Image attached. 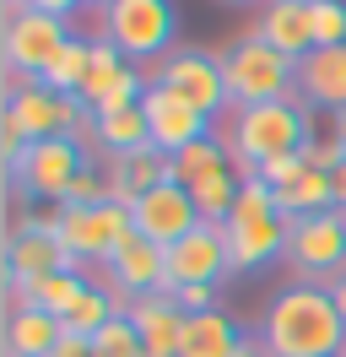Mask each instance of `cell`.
<instances>
[{"label":"cell","instance_id":"6da1fadb","mask_svg":"<svg viewBox=\"0 0 346 357\" xmlns=\"http://www.w3.org/2000/svg\"><path fill=\"white\" fill-rule=\"evenodd\" d=\"M265 352L271 357H336L346 352V325L330 287L319 282H287L265 303Z\"/></svg>","mask_w":346,"mask_h":357},{"label":"cell","instance_id":"7a4b0ae2","mask_svg":"<svg viewBox=\"0 0 346 357\" xmlns=\"http://www.w3.org/2000/svg\"><path fill=\"white\" fill-rule=\"evenodd\" d=\"M314 135H308V114L298 98H281V103H255V109H233L227 114V152H233L238 174L255 178L260 162L287 152H303Z\"/></svg>","mask_w":346,"mask_h":357},{"label":"cell","instance_id":"3957f363","mask_svg":"<svg viewBox=\"0 0 346 357\" xmlns=\"http://www.w3.org/2000/svg\"><path fill=\"white\" fill-rule=\"evenodd\" d=\"M287 233H292V222L276 211V190L260 184V178H243V195H238L233 217L222 222L233 271H260L276 255H287Z\"/></svg>","mask_w":346,"mask_h":357},{"label":"cell","instance_id":"277c9868","mask_svg":"<svg viewBox=\"0 0 346 357\" xmlns=\"http://www.w3.org/2000/svg\"><path fill=\"white\" fill-rule=\"evenodd\" d=\"M222 60V76H227V103L233 109H255V103H281L298 92V60H287L281 49H271L260 33L238 38Z\"/></svg>","mask_w":346,"mask_h":357},{"label":"cell","instance_id":"5b68a950","mask_svg":"<svg viewBox=\"0 0 346 357\" xmlns=\"http://www.w3.org/2000/svg\"><path fill=\"white\" fill-rule=\"evenodd\" d=\"M179 33V11L173 0H114L103 11V38L130 66H146V60H168V44Z\"/></svg>","mask_w":346,"mask_h":357},{"label":"cell","instance_id":"8992f818","mask_svg":"<svg viewBox=\"0 0 346 357\" xmlns=\"http://www.w3.org/2000/svg\"><path fill=\"white\" fill-rule=\"evenodd\" d=\"M54 233H60V244L70 249L76 260H103V266H108L114 249L135 233V217H130V206H119V201L60 206V211H54Z\"/></svg>","mask_w":346,"mask_h":357},{"label":"cell","instance_id":"52a82bcc","mask_svg":"<svg viewBox=\"0 0 346 357\" xmlns=\"http://www.w3.org/2000/svg\"><path fill=\"white\" fill-rule=\"evenodd\" d=\"M287 266L298 271V282L330 287L346 271V211H319V217L292 222V233H287Z\"/></svg>","mask_w":346,"mask_h":357},{"label":"cell","instance_id":"ba28073f","mask_svg":"<svg viewBox=\"0 0 346 357\" xmlns=\"http://www.w3.org/2000/svg\"><path fill=\"white\" fill-rule=\"evenodd\" d=\"M6 119L17 125L27 141H49V135H82L92 130V109L82 98H60L43 82H27V87H11L6 98Z\"/></svg>","mask_w":346,"mask_h":357},{"label":"cell","instance_id":"9c48e42d","mask_svg":"<svg viewBox=\"0 0 346 357\" xmlns=\"http://www.w3.org/2000/svg\"><path fill=\"white\" fill-rule=\"evenodd\" d=\"M86 168H92V162L82 157L76 135H49V141H33V146H27V157H22V168L11 174V184H17L22 195H33V201L60 206Z\"/></svg>","mask_w":346,"mask_h":357},{"label":"cell","instance_id":"30bf717a","mask_svg":"<svg viewBox=\"0 0 346 357\" xmlns=\"http://www.w3.org/2000/svg\"><path fill=\"white\" fill-rule=\"evenodd\" d=\"M151 87H168L179 103L200 109L206 119L227 109V76H222V60L206 54V49H173L168 60H157V82Z\"/></svg>","mask_w":346,"mask_h":357},{"label":"cell","instance_id":"8fae6325","mask_svg":"<svg viewBox=\"0 0 346 357\" xmlns=\"http://www.w3.org/2000/svg\"><path fill=\"white\" fill-rule=\"evenodd\" d=\"M49 271H82V260L60 244L54 217L11 227V238H6V282H11V292L38 282V276H49Z\"/></svg>","mask_w":346,"mask_h":357},{"label":"cell","instance_id":"7c38bea8","mask_svg":"<svg viewBox=\"0 0 346 357\" xmlns=\"http://www.w3.org/2000/svg\"><path fill=\"white\" fill-rule=\"evenodd\" d=\"M6 66L17 70V76H33L38 82L43 70L60 60V49L70 44V27H65V17H49V11H22L17 22H6Z\"/></svg>","mask_w":346,"mask_h":357},{"label":"cell","instance_id":"4fadbf2b","mask_svg":"<svg viewBox=\"0 0 346 357\" xmlns=\"http://www.w3.org/2000/svg\"><path fill=\"white\" fill-rule=\"evenodd\" d=\"M130 217H135V233L151 238L157 249H173L179 238H190L195 227H200V211H195L190 184H179V178H163L157 190H146L141 201L130 206Z\"/></svg>","mask_w":346,"mask_h":357},{"label":"cell","instance_id":"5bb4252c","mask_svg":"<svg viewBox=\"0 0 346 357\" xmlns=\"http://www.w3.org/2000/svg\"><path fill=\"white\" fill-rule=\"evenodd\" d=\"M233 276V260H227V238H222V227L200 222L190 238H179L168 249V298L179 287H222Z\"/></svg>","mask_w":346,"mask_h":357},{"label":"cell","instance_id":"9a60e30c","mask_svg":"<svg viewBox=\"0 0 346 357\" xmlns=\"http://www.w3.org/2000/svg\"><path fill=\"white\" fill-rule=\"evenodd\" d=\"M103 271H108V292H119L125 303H135V298H151V292L168 287V249H157L151 238L130 233Z\"/></svg>","mask_w":346,"mask_h":357},{"label":"cell","instance_id":"2e32d148","mask_svg":"<svg viewBox=\"0 0 346 357\" xmlns=\"http://www.w3.org/2000/svg\"><path fill=\"white\" fill-rule=\"evenodd\" d=\"M141 109H146V125H151V152H163V157H179L184 146L211 135V119L200 109H190V103H179L168 87H151L141 98Z\"/></svg>","mask_w":346,"mask_h":357},{"label":"cell","instance_id":"e0dca14e","mask_svg":"<svg viewBox=\"0 0 346 357\" xmlns=\"http://www.w3.org/2000/svg\"><path fill=\"white\" fill-rule=\"evenodd\" d=\"M298 92L324 114L346 109V44L336 49H314L298 60Z\"/></svg>","mask_w":346,"mask_h":357},{"label":"cell","instance_id":"ac0fdd59","mask_svg":"<svg viewBox=\"0 0 346 357\" xmlns=\"http://www.w3.org/2000/svg\"><path fill=\"white\" fill-rule=\"evenodd\" d=\"M260 38L271 49H281L287 60H303L314 54V17H308V0H271L260 11Z\"/></svg>","mask_w":346,"mask_h":357},{"label":"cell","instance_id":"d6986e66","mask_svg":"<svg viewBox=\"0 0 346 357\" xmlns=\"http://www.w3.org/2000/svg\"><path fill=\"white\" fill-rule=\"evenodd\" d=\"M130 319H135V331H141V347H146V357H179V331H184V309L173 303L168 292L135 298V303H130Z\"/></svg>","mask_w":346,"mask_h":357},{"label":"cell","instance_id":"ffe728a7","mask_svg":"<svg viewBox=\"0 0 346 357\" xmlns=\"http://www.w3.org/2000/svg\"><path fill=\"white\" fill-rule=\"evenodd\" d=\"M60 341H65V319L27 309V303H11V314H6V357H49Z\"/></svg>","mask_w":346,"mask_h":357},{"label":"cell","instance_id":"44dd1931","mask_svg":"<svg viewBox=\"0 0 346 357\" xmlns=\"http://www.w3.org/2000/svg\"><path fill=\"white\" fill-rule=\"evenodd\" d=\"M243 331L227 309H206V314H184L179 331V357H233Z\"/></svg>","mask_w":346,"mask_h":357},{"label":"cell","instance_id":"7402d4cb","mask_svg":"<svg viewBox=\"0 0 346 357\" xmlns=\"http://www.w3.org/2000/svg\"><path fill=\"white\" fill-rule=\"evenodd\" d=\"M168 178V157L163 152H135V157H114L108 162V201L135 206L146 190H157Z\"/></svg>","mask_w":346,"mask_h":357},{"label":"cell","instance_id":"603a6c76","mask_svg":"<svg viewBox=\"0 0 346 357\" xmlns=\"http://www.w3.org/2000/svg\"><path fill=\"white\" fill-rule=\"evenodd\" d=\"M92 287L82 271H49V276H38V282H27V287L11 292V303H27V309H43L54 314V319H65V314L82 303V292Z\"/></svg>","mask_w":346,"mask_h":357},{"label":"cell","instance_id":"cb8c5ba5","mask_svg":"<svg viewBox=\"0 0 346 357\" xmlns=\"http://www.w3.org/2000/svg\"><path fill=\"white\" fill-rule=\"evenodd\" d=\"M195 195V211H200V222L222 227L227 217H233L238 195H243V174H238V162H222V168H211V174H200L190 184Z\"/></svg>","mask_w":346,"mask_h":357},{"label":"cell","instance_id":"d4e9b609","mask_svg":"<svg viewBox=\"0 0 346 357\" xmlns=\"http://www.w3.org/2000/svg\"><path fill=\"white\" fill-rule=\"evenodd\" d=\"M276 211L287 222H303V217H319V211H336V178L308 168L303 178H292L287 190H276Z\"/></svg>","mask_w":346,"mask_h":357},{"label":"cell","instance_id":"484cf974","mask_svg":"<svg viewBox=\"0 0 346 357\" xmlns=\"http://www.w3.org/2000/svg\"><path fill=\"white\" fill-rule=\"evenodd\" d=\"M92 135L103 141L114 157H135V152H151V125H146V109H125V114H103L92 119Z\"/></svg>","mask_w":346,"mask_h":357},{"label":"cell","instance_id":"4316f807","mask_svg":"<svg viewBox=\"0 0 346 357\" xmlns=\"http://www.w3.org/2000/svg\"><path fill=\"white\" fill-rule=\"evenodd\" d=\"M86 66H92V44L70 38V44L60 49V60L43 70L38 82H43L49 92H60V98H82V87H86Z\"/></svg>","mask_w":346,"mask_h":357},{"label":"cell","instance_id":"83f0119b","mask_svg":"<svg viewBox=\"0 0 346 357\" xmlns=\"http://www.w3.org/2000/svg\"><path fill=\"white\" fill-rule=\"evenodd\" d=\"M125 66H130V60L108 44V38H92V66H86V87H82V103H86V109H98V103H103L108 87L125 76Z\"/></svg>","mask_w":346,"mask_h":357},{"label":"cell","instance_id":"f1b7e54d","mask_svg":"<svg viewBox=\"0 0 346 357\" xmlns=\"http://www.w3.org/2000/svg\"><path fill=\"white\" fill-rule=\"evenodd\" d=\"M222 162H233V152H227L216 135H206V141L184 146L179 157H168V178H179V184H195L200 174H211V168H222Z\"/></svg>","mask_w":346,"mask_h":357},{"label":"cell","instance_id":"f546056e","mask_svg":"<svg viewBox=\"0 0 346 357\" xmlns=\"http://www.w3.org/2000/svg\"><path fill=\"white\" fill-rule=\"evenodd\" d=\"M92 352H98V357H146V347H141L135 319H130V314H119V319H108L103 331L92 335Z\"/></svg>","mask_w":346,"mask_h":357},{"label":"cell","instance_id":"4dcf8cb0","mask_svg":"<svg viewBox=\"0 0 346 357\" xmlns=\"http://www.w3.org/2000/svg\"><path fill=\"white\" fill-rule=\"evenodd\" d=\"M308 17H314V49L346 44V0H308Z\"/></svg>","mask_w":346,"mask_h":357},{"label":"cell","instance_id":"1f68e13d","mask_svg":"<svg viewBox=\"0 0 346 357\" xmlns=\"http://www.w3.org/2000/svg\"><path fill=\"white\" fill-rule=\"evenodd\" d=\"M308 174V157L303 152H287V157H271V162H260V184H271V190H287L292 178H303Z\"/></svg>","mask_w":346,"mask_h":357},{"label":"cell","instance_id":"d6a6232c","mask_svg":"<svg viewBox=\"0 0 346 357\" xmlns=\"http://www.w3.org/2000/svg\"><path fill=\"white\" fill-rule=\"evenodd\" d=\"M173 303H179L184 314H206V309H216V287H179Z\"/></svg>","mask_w":346,"mask_h":357},{"label":"cell","instance_id":"836d02e7","mask_svg":"<svg viewBox=\"0 0 346 357\" xmlns=\"http://www.w3.org/2000/svg\"><path fill=\"white\" fill-rule=\"evenodd\" d=\"M49 357H98V352H92V341H86V335H70V331H65V341Z\"/></svg>","mask_w":346,"mask_h":357},{"label":"cell","instance_id":"e575fe53","mask_svg":"<svg viewBox=\"0 0 346 357\" xmlns=\"http://www.w3.org/2000/svg\"><path fill=\"white\" fill-rule=\"evenodd\" d=\"M27 6H33V11H49V17H70L82 0H27Z\"/></svg>","mask_w":346,"mask_h":357},{"label":"cell","instance_id":"d590c367","mask_svg":"<svg viewBox=\"0 0 346 357\" xmlns=\"http://www.w3.org/2000/svg\"><path fill=\"white\" fill-rule=\"evenodd\" d=\"M233 357H271V352H265V335H243Z\"/></svg>","mask_w":346,"mask_h":357},{"label":"cell","instance_id":"8d00e7d4","mask_svg":"<svg viewBox=\"0 0 346 357\" xmlns=\"http://www.w3.org/2000/svg\"><path fill=\"white\" fill-rule=\"evenodd\" d=\"M330 298H336V309H341V325H346V271L330 282Z\"/></svg>","mask_w":346,"mask_h":357},{"label":"cell","instance_id":"74e56055","mask_svg":"<svg viewBox=\"0 0 346 357\" xmlns=\"http://www.w3.org/2000/svg\"><path fill=\"white\" fill-rule=\"evenodd\" d=\"M330 178H336V211H346V162H341Z\"/></svg>","mask_w":346,"mask_h":357},{"label":"cell","instance_id":"f35d334b","mask_svg":"<svg viewBox=\"0 0 346 357\" xmlns=\"http://www.w3.org/2000/svg\"><path fill=\"white\" fill-rule=\"evenodd\" d=\"M330 135L341 141V152H346V109H341V114H330Z\"/></svg>","mask_w":346,"mask_h":357},{"label":"cell","instance_id":"ab89813d","mask_svg":"<svg viewBox=\"0 0 346 357\" xmlns=\"http://www.w3.org/2000/svg\"><path fill=\"white\" fill-rule=\"evenodd\" d=\"M86 6H98V11H108V6H114V0H86Z\"/></svg>","mask_w":346,"mask_h":357},{"label":"cell","instance_id":"60d3db41","mask_svg":"<svg viewBox=\"0 0 346 357\" xmlns=\"http://www.w3.org/2000/svg\"><path fill=\"white\" fill-rule=\"evenodd\" d=\"M222 6H255V0H222Z\"/></svg>","mask_w":346,"mask_h":357},{"label":"cell","instance_id":"b9f144b4","mask_svg":"<svg viewBox=\"0 0 346 357\" xmlns=\"http://www.w3.org/2000/svg\"><path fill=\"white\" fill-rule=\"evenodd\" d=\"M0 6H27V0H0Z\"/></svg>","mask_w":346,"mask_h":357},{"label":"cell","instance_id":"7bdbcfd3","mask_svg":"<svg viewBox=\"0 0 346 357\" xmlns=\"http://www.w3.org/2000/svg\"><path fill=\"white\" fill-rule=\"evenodd\" d=\"M336 357H346V352H336Z\"/></svg>","mask_w":346,"mask_h":357}]
</instances>
